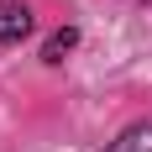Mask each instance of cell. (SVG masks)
I'll use <instances>...</instances> for the list:
<instances>
[{
    "mask_svg": "<svg viewBox=\"0 0 152 152\" xmlns=\"http://www.w3.org/2000/svg\"><path fill=\"white\" fill-rule=\"evenodd\" d=\"M74 42H79V31H74V26L53 31V37H47V47H42V58H47V63H63V53H74Z\"/></svg>",
    "mask_w": 152,
    "mask_h": 152,
    "instance_id": "obj_3",
    "label": "cell"
},
{
    "mask_svg": "<svg viewBox=\"0 0 152 152\" xmlns=\"http://www.w3.org/2000/svg\"><path fill=\"white\" fill-rule=\"evenodd\" d=\"M31 31V11L26 5H0V47H16Z\"/></svg>",
    "mask_w": 152,
    "mask_h": 152,
    "instance_id": "obj_1",
    "label": "cell"
},
{
    "mask_svg": "<svg viewBox=\"0 0 152 152\" xmlns=\"http://www.w3.org/2000/svg\"><path fill=\"white\" fill-rule=\"evenodd\" d=\"M105 152H152V121H137V126H126L121 137L110 142Z\"/></svg>",
    "mask_w": 152,
    "mask_h": 152,
    "instance_id": "obj_2",
    "label": "cell"
}]
</instances>
